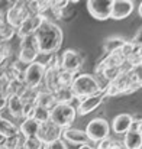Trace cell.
Here are the masks:
<instances>
[{
    "instance_id": "25",
    "label": "cell",
    "mask_w": 142,
    "mask_h": 149,
    "mask_svg": "<svg viewBox=\"0 0 142 149\" xmlns=\"http://www.w3.org/2000/svg\"><path fill=\"white\" fill-rule=\"evenodd\" d=\"M25 88V84L19 80H12L9 83H6L1 87V93L6 97H12V96H19L22 93V90Z\"/></svg>"
},
{
    "instance_id": "34",
    "label": "cell",
    "mask_w": 142,
    "mask_h": 149,
    "mask_svg": "<svg viewBox=\"0 0 142 149\" xmlns=\"http://www.w3.org/2000/svg\"><path fill=\"white\" fill-rule=\"evenodd\" d=\"M38 91H39V90H34V88L25 87V88L22 90V93L19 94V97L22 100V103H36Z\"/></svg>"
},
{
    "instance_id": "42",
    "label": "cell",
    "mask_w": 142,
    "mask_h": 149,
    "mask_svg": "<svg viewBox=\"0 0 142 149\" xmlns=\"http://www.w3.org/2000/svg\"><path fill=\"white\" fill-rule=\"evenodd\" d=\"M138 13H139V16L142 17V1L139 3V6H138Z\"/></svg>"
},
{
    "instance_id": "31",
    "label": "cell",
    "mask_w": 142,
    "mask_h": 149,
    "mask_svg": "<svg viewBox=\"0 0 142 149\" xmlns=\"http://www.w3.org/2000/svg\"><path fill=\"white\" fill-rule=\"evenodd\" d=\"M68 6H70V1H65V0L51 1V9H49V12L55 16V19H61Z\"/></svg>"
},
{
    "instance_id": "11",
    "label": "cell",
    "mask_w": 142,
    "mask_h": 149,
    "mask_svg": "<svg viewBox=\"0 0 142 149\" xmlns=\"http://www.w3.org/2000/svg\"><path fill=\"white\" fill-rule=\"evenodd\" d=\"M106 68H123V70H129L126 65L125 58L120 55L119 51L112 52V54H106L101 59H99V62L96 64V74L101 72Z\"/></svg>"
},
{
    "instance_id": "38",
    "label": "cell",
    "mask_w": 142,
    "mask_h": 149,
    "mask_svg": "<svg viewBox=\"0 0 142 149\" xmlns=\"http://www.w3.org/2000/svg\"><path fill=\"white\" fill-rule=\"evenodd\" d=\"M6 107H7V97L0 91V114H3V111L6 110Z\"/></svg>"
},
{
    "instance_id": "41",
    "label": "cell",
    "mask_w": 142,
    "mask_h": 149,
    "mask_svg": "<svg viewBox=\"0 0 142 149\" xmlns=\"http://www.w3.org/2000/svg\"><path fill=\"white\" fill-rule=\"evenodd\" d=\"M135 71H136V74H138L139 86H141V88H142V67H139V68H135Z\"/></svg>"
},
{
    "instance_id": "32",
    "label": "cell",
    "mask_w": 142,
    "mask_h": 149,
    "mask_svg": "<svg viewBox=\"0 0 142 149\" xmlns=\"http://www.w3.org/2000/svg\"><path fill=\"white\" fill-rule=\"evenodd\" d=\"M74 77H76V74H73V72H70V71L59 70L58 77H57L58 87H71V84H73V81H74Z\"/></svg>"
},
{
    "instance_id": "15",
    "label": "cell",
    "mask_w": 142,
    "mask_h": 149,
    "mask_svg": "<svg viewBox=\"0 0 142 149\" xmlns=\"http://www.w3.org/2000/svg\"><path fill=\"white\" fill-rule=\"evenodd\" d=\"M134 9H135V4L131 0H116V1H112L110 19H113V20L126 19L128 16H131Z\"/></svg>"
},
{
    "instance_id": "39",
    "label": "cell",
    "mask_w": 142,
    "mask_h": 149,
    "mask_svg": "<svg viewBox=\"0 0 142 149\" xmlns=\"http://www.w3.org/2000/svg\"><path fill=\"white\" fill-rule=\"evenodd\" d=\"M132 44H139V45H142V28L135 33V36H134V39L131 41Z\"/></svg>"
},
{
    "instance_id": "18",
    "label": "cell",
    "mask_w": 142,
    "mask_h": 149,
    "mask_svg": "<svg viewBox=\"0 0 142 149\" xmlns=\"http://www.w3.org/2000/svg\"><path fill=\"white\" fill-rule=\"evenodd\" d=\"M39 126H41V125H39L35 119H22V120L17 123L19 133H20L23 138L36 136V135H38V130H39Z\"/></svg>"
},
{
    "instance_id": "43",
    "label": "cell",
    "mask_w": 142,
    "mask_h": 149,
    "mask_svg": "<svg viewBox=\"0 0 142 149\" xmlns=\"http://www.w3.org/2000/svg\"><path fill=\"white\" fill-rule=\"evenodd\" d=\"M1 142H3V139L0 138V149H3V148H1Z\"/></svg>"
},
{
    "instance_id": "29",
    "label": "cell",
    "mask_w": 142,
    "mask_h": 149,
    "mask_svg": "<svg viewBox=\"0 0 142 149\" xmlns=\"http://www.w3.org/2000/svg\"><path fill=\"white\" fill-rule=\"evenodd\" d=\"M125 44V39L123 38H119V36H110L104 41L103 44V51L106 54H112V52H116L119 51V48Z\"/></svg>"
},
{
    "instance_id": "12",
    "label": "cell",
    "mask_w": 142,
    "mask_h": 149,
    "mask_svg": "<svg viewBox=\"0 0 142 149\" xmlns=\"http://www.w3.org/2000/svg\"><path fill=\"white\" fill-rule=\"evenodd\" d=\"M61 135H62V129L58 127L57 125H54L49 120V122H45L39 126V130H38L36 136L44 145H48V143H52L55 141H59Z\"/></svg>"
},
{
    "instance_id": "30",
    "label": "cell",
    "mask_w": 142,
    "mask_h": 149,
    "mask_svg": "<svg viewBox=\"0 0 142 149\" xmlns=\"http://www.w3.org/2000/svg\"><path fill=\"white\" fill-rule=\"evenodd\" d=\"M13 48H12V44L10 42H4V41H0V65L9 62L10 59H13Z\"/></svg>"
},
{
    "instance_id": "22",
    "label": "cell",
    "mask_w": 142,
    "mask_h": 149,
    "mask_svg": "<svg viewBox=\"0 0 142 149\" xmlns=\"http://www.w3.org/2000/svg\"><path fill=\"white\" fill-rule=\"evenodd\" d=\"M36 106L51 111V110L57 106V101H55V99H54V94H52L51 91H48V90L39 88V91H38V97H36Z\"/></svg>"
},
{
    "instance_id": "23",
    "label": "cell",
    "mask_w": 142,
    "mask_h": 149,
    "mask_svg": "<svg viewBox=\"0 0 142 149\" xmlns=\"http://www.w3.org/2000/svg\"><path fill=\"white\" fill-rule=\"evenodd\" d=\"M52 94H54L57 104H73V101L76 100V96L71 87H58Z\"/></svg>"
},
{
    "instance_id": "7",
    "label": "cell",
    "mask_w": 142,
    "mask_h": 149,
    "mask_svg": "<svg viewBox=\"0 0 142 149\" xmlns=\"http://www.w3.org/2000/svg\"><path fill=\"white\" fill-rule=\"evenodd\" d=\"M84 132H86L89 141L96 145L100 141L109 138L112 130H110V123L106 119H103V117H94V119H92L87 123Z\"/></svg>"
},
{
    "instance_id": "2",
    "label": "cell",
    "mask_w": 142,
    "mask_h": 149,
    "mask_svg": "<svg viewBox=\"0 0 142 149\" xmlns=\"http://www.w3.org/2000/svg\"><path fill=\"white\" fill-rule=\"evenodd\" d=\"M138 90H141V86H139L136 71L126 70V71H122L112 83H109L104 93H106V97H116V96H123V94H134Z\"/></svg>"
},
{
    "instance_id": "3",
    "label": "cell",
    "mask_w": 142,
    "mask_h": 149,
    "mask_svg": "<svg viewBox=\"0 0 142 149\" xmlns=\"http://www.w3.org/2000/svg\"><path fill=\"white\" fill-rule=\"evenodd\" d=\"M71 90L76 96V100H81L87 96H92V94H96L100 91L94 74H87V72L76 74L74 81L71 84Z\"/></svg>"
},
{
    "instance_id": "21",
    "label": "cell",
    "mask_w": 142,
    "mask_h": 149,
    "mask_svg": "<svg viewBox=\"0 0 142 149\" xmlns=\"http://www.w3.org/2000/svg\"><path fill=\"white\" fill-rule=\"evenodd\" d=\"M22 109H23V103L19 96H12L7 97V113L12 117V120H22Z\"/></svg>"
},
{
    "instance_id": "35",
    "label": "cell",
    "mask_w": 142,
    "mask_h": 149,
    "mask_svg": "<svg viewBox=\"0 0 142 149\" xmlns=\"http://www.w3.org/2000/svg\"><path fill=\"white\" fill-rule=\"evenodd\" d=\"M49 114H51V111H49V110H45V109H42V107H38V106H36V109H35V111H34L32 119H35L39 125H42V123H45V122H49Z\"/></svg>"
},
{
    "instance_id": "40",
    "label": "cell",
    "mask_w": 142,
    "mask_h": 149,
    "mask_svg": "<svg viewBox=\"0 0 142 149\" xmlns=\"http://www.w3.org/2000/svg\"><path fill=\"white\" fill-rule=\"evenodd\" d=\"M78 149H96V145L94 143H92V142H89V143H84V145H80Z\"/></svg>"
},
{
    "instance_id": "6",
    "label": "cell",
    "mask_w": 142,
    "mask_h": 149,
    "mask_svg": "<svg viewBox=\"0 0 142 149\" xmlns=\"http://www.w3.org/2000/svg\"><path fill=\"white\" fill-rule=\"evenodd\" d=\"M44 75H45V65L41 61H35L29 65L25 67L23 71V84L28 88H34V90H39L42 87V81H44Z\"/></svg>"
},
{
    "instance_id": "27",
    "label": "cell",
    "mask_w": 142,
    "mask_h": 149,
    "mask_svg": "<svg viewBox=\"0 0 142 149\" xmlns=\"http://www.w3.org/2000/svg\"><path fill=\"white\" fill-rule=\"evenodd\" d=\"M96 149H125V146L122 143V139L109 136V138L100 141L99 143H96Z\"/></svg>"
},
{
    "instance_id": "13",
    "label": "cell",
    "mask_w": 142,
    "mask_h": 149,
    "mask_svg": "<svg viewBox=\"0 0 142 149\" xmlns=\"http://www.w3.org/2000/svg\"><path fill=\"white\" fill-rule=\"evenodd\" d=\"M110 7H112V1H109V0L87 1V10H89L90 16L97 20H101V22L110 19Z\"/></svg>"
},
{
    "instance_id": "20",
    "label": "cell",
    "mask_w": 142,
    "mask_h": 149,
    "mask_svg": "<svg viewBox=\"0 0 142 149\" xmlns=\"http://www.w3.org/2000/svg\"><path fill=\"white\" fill-rule=\"evenodd\" d=\"M122 143L125 149H142V135L138 130L131 129L122 136Z\"/></svg>"
},
{
    "instance_id": "17",
    "label": "cell",
    "mask_w": 142,
    "mask_h": 149,
    "mask_svg": "<svg viewBox=\"0 0 142 149\" xmlns=\"http://www.w3.org/2000/svg\"><path fill=\"white\" fill-rule=\"evenodd\" d=\"M132 125H134V114L120 113L113 119L110 125V130H113V133L118 136H123L128 130L132 129Z\"/></svg>"
},
{
    "instance_id": "37",
    "label": "cell",
    "mask_w": 142,
    "mask_h": 149,
    "mask_svg": "<svg viewBox=\"0 0 142 149\" xmlns=\"http://www.w3.org/2000/svg\"><path fill=\"white\" fill-rule=\"evenodd\" d=\"M42 149H68V146H67V143H65L62 139H59V141H55V142H52V143L44 145Z\"/></svg>"
},
{
    "instance_id": "1",
    "label": "cell",
    "mask_w": 142,
    "mask_h": 149,
    "mask_svg": "<svg viewBox=\"0 0 142 149\" xmlns=\"http://www.w3.org/2000/svg\"><path fill=\"white\" fill-rule=\"evenodd\" d=\"M34 36L36 39L39 54L47 55V56L57 54L64 42L62 29L48 16H45L44 22L41 23V26L38 28V31L35 32Z\"/></svg>"
},
{
    "instance_id": "14",
    "label": "cell",
    "mask_w": 142,
    "mask_h": 149,
    "mask_svg": "<svg viewBox=\"0 0 142 149\" xmlns=\"http://www.w3.org/2000/svg\"><path fill=\"white\" fill-rule=\"evenodd\" d=\"M45 16L42 15H31L17 29H16V36L19 39H23L26 36H31V35H35V32L38 31V28L41 26V23L44 22Z\"/></svg>"
},
{
    "instance_id": "10",
    "label": "cell",
    "mask_w": 142,
    "mask_h": 149,
    "mask_svg": "<svg viewBox=\"0 0 142 149\" xmlns=\"http://www.w3.org/2000/svg\"><path fill=\"white\" fill-rule=\"evenodd\" d=\"M104 99H106V93L104 91H99L96 94H92V96H87L84 99L78 100V106L76 107L77 109V114L78 116L90 114L92 111H94L96 109H99L103 104Z\"/></svg>"
},
{
    "instance_id": "33",
    "label": "cell",
    "mask_w": 142,
    "mask_h": 149,
    "mask_svg": "<svg viewBox=\"0 0 142 149\" xmlns=\"http://www.w3.org/2000/svg\"><path fill=\"white\" fill-rule=\"evenodd\" d=\"M122 71H126V70H123V68H106V70H103L101 72L96 74V75H100V77L109 84V83H112Z\"/></svg>"
},
{
    "instance_id": "8",
    "label": "cell",
    "mask_w": 142,
    "mask_h": 149,
    "mask_svg": "<svg viewBox=\"0 0 142 149\" xmlns=\"http://www.w3.org/2000/svg\"><path fill=\"white\" fill-rule=\"evenodd\" d=\"M29 16H31V13H29L26 1H12L6 12L4 19L12 28L17 29Z\"/></svg>"
},
{
    "instance_id": "5",
    "label": "cell",
    "mask_w": 142,
    "mask_h": 149,
    "mask_svg": "<svg viewBox=\"0 0 142 149\" xmlns=\"http://www.w3.org/2000/svg\"><path fill=\"white\" fill-rule=\"evenodd\" d=\"M41 56L39 48L36 44V39L34 35L26 36L23 39H19V48L16 54V59L22 64V65H29L35 61H38V58Z\"/></svg>"
},
{
    "instance_id": "28",
    "label": "cell",
    "mask_w": 142,
    "mask_h": 149,
    "mask_svg": "<svg viewBox=\"0 0 142 149\" xmlns=\"http://www.w3.org/2000/svg\"><path fill=\"white\" fill-rule=\"evenodd\" d=\"M15 36H16V29L12 28V26L6 22V19H1V20H0V41L10 42Z\"/></svg>"
},
{
    "instance_id": "19",
    "label": "cell",
    "mask_w": 142,
    "mask_h": 149,
    "mask_svg": "<svg viewBox=\"0 0 142 149\" xmlns=\"http://www.w3.org/2000/svg\"><path fill=\"white\" fill-rule=\"evenodd\" d=\"M17 133H19L17 123H15L12 119L0 114V138L1 139H6V138L15 136Z\"/></svg>"
},
{
    "instance_id": "16",
    "label": "cell",
    "mask_w": 142,
    "mask_h": 149,
    "mask_svg": "<svg viewBox=\"0 0 142 149\" xmlns=\"http://www.w3.org/2000/svg\"><path fill=\"white\" fill-rule=\"evenodd\" d=\"M61 139L65 142V143H70V145H76V146H80V145H84V143H89V138L84 132V129H78V127H67V129H62V135H61Z\"/></svg>"
},
{
    "instance_id": "4",
    "label": "cell",
    "mask_w": 142,
    "mask_h": 149,
    "mask_svg": "<svg viewBox=\"0 0 142 149\" xmlns=\"http://www.w3.org/2000/svg\"><path fill=\"white\" fill-rule=\"evenodd\" d=\"M77 117V109L74 104H57L49 114V120L61 129L71 127Z\"/></svg>"
},
{
    "instance_id": "36",
    "label": "cell",
    "mask_w": 142,
    "mask_h": 149,
    "mask_svg": "<svg viewBox=\"0 0 142 149\" xmlns=\"http://www.w3.org/2000/svg\"><path fill=\"white\" fill-rule=\"evenodd\" d=\"M44 143L38 139V136L25 138V149H42Z\"/></svg>"
},
{
    "instance_id": "9",
    "label": "cell",
    "mask_w": 142,
    "mask_h": 149,
    "mask_svg": "<svg viewBox=\"0 0 142 149\" xmlns=\"http://www.w3.org/2000/svg\"><path fill=\"white\" fill-rule=\"evenodd\" d=\"M59 61H61V70L70 71L73 74H78L84 64L83 55L76 49H65L59 55Z\"/></svg>"
},
{
    "instance_id": "24",
    "label": "cell",
    "mask_w": 142,
    "mask_h": 149,
    "mask_svg": "<svg viewBox=\"0 0 142 149\" xmlns=\"http://www.w3.org/2000/svg\"><path fill=\"white\" fill-rule=\"evenodd\" d=\"M126 65L129 70H135V68L142 67V45L134 44L129 56L126 58Z\"/></svg>"
},
{
    "instance_id": "26",
    "label": "cell",
    "mask_w": 142,
    "mask_h": 149,
    "mask_svg": "<svg viewBox=\"0 0 142 149\" xmlns=\"http://www.w3.org/2000/svg\"><path fill=\"white\" fill-rule=\"evenodd\" d=\"M1 148L3 149H25V138L17 133L15 136L6 138L1 142Z\"/></svg>"
}]
</instances>
